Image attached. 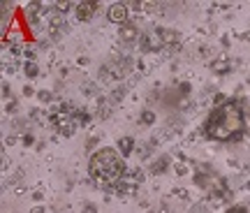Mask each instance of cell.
I'll list each match as a JSON object with an SVG mask.
<instances>
[{
	"label": "cell",
	"instance_id": "3957f363",
	"mask_svg": "<svg viewBox=\"0 0 250 213\" xmlns=\"http://www.w3.org/2000/svg\"><path fill=\"white\" fill-rule=\"evenodd\" d=\"M107 17L111 23H125V19H127V7H125L123 2H114V5L107 9Z\"/></svg>",
	"mask_w": 250,
	"mask_h": 213
},
{
	"label": "cell",
	"instance_id": "9c48e42d",
	"mask_svg": "<svg viewBox=\"0 0 250 213\" xmlns=\"http://www.w3.org/2000/svg\"><path fill=\"white\" fill-rule=\"evenodd\" d=\"M33 213H44V209H33Z\"/></svg>",
	"mask_w": 250,
	"mask_h": 213
},
{
	"label": "cell",
	"instance_id": "ba28073f",
	"mask_svg": "<svg viewBox=\"0 0 250 213\" xmlns=\"http://www.w3.org/2000/svg\"><path fill=\"white\" fill-rule=\"evenodd\" d=\"M227 213H248V211H246L243 206H234V209H229V211H227Z\"/></svg>",
	"mask_w": 250,
	"mask_h": 213
},
{
	"label": "cell",
	"instance_id": "8992f818",
	"mask_svg": "<svg viewBox=\"0 0 250 213\" xmlns=\"http://www.w3.org/2000/svg\"><path fill=\"white\" fill-rule=\"evenodd\" d=\"M118 146H121L123 155H130V151H132V139H130V137H123V139L118 142Z\"/></svg>",
	"mask_w": 250,
	"mask_h": 213
},
{
	"label": "cell",
	"instance_id": "52a82bcc",
	"mask_svg": "<svg viewBox=\"0 0 250 213\" xmlns=\"http://www.w3.org/2000/svg\"><path fill=\"white\" fill-rule=\"evenodd\" d=\"M142 118H144V123H146V125H151L153 121H155V114H151V111H144Z\"/></svg>",
	"mask_w": 250,
	"mask_h": 213
},
{
	"label": "cell",
	"instance_id": "7a4b0ae2",
	"mask_svg": "<svg viewBox=\"0 0 250 213\" xmlns=\"http://www.w3.org/2000/svg\"><path fill=\"white\" fill-rule=\"evenodd\" d=\"M88 171L95 183L111 186V183L121 181V176H123V171H125V162L114 149H98V151L90 155Z\"/></svg>",
	"mask_w": 250,
	"mask_h": 213
},
{
	"label": "cell",
	"instance_id": "6da1fadb",
	"mask_svg": "<svg viewBox=\"0 0 250 213\" xmlns=\"http://www.w3.org/2000/svg\"><path fill=\"white\" fill-rule=\"evenodd\" d=\"M204 132L213 142H236L246 132V114L236 100H227L218 105L206 116Z\"/></svg>",
	"mask_w": 250,
	"mask_h": 213
},
{
	"label": "cell",
	"instance_id": "5b68a950",
	"mask_svg": "<svg viewBox=\"0 0 250 213\" xmlns=\"http://www.w3.org/2000/svg\"><path fill=\"white\" fill-rule=\"evenodd\" d=\"M137 35H139V33H137V28L134 26H123L121 28V40H125V42H134Z\"/></svg>",
	"mask_w": 250,
	"mask_h": 213
},
{
	"label": "cell",
	"instance_id": "277c9868",
	"mask_svg": "<svg viewBox=\"0 0 250 213\" xmlns=\"http://www.w3.org/2000/svg\"><path fill=\"white\" fill-rule=\"evenodd\" d=\"M98 7V2H81L79 7H77V17L81 19V21H88L90 17H93V9Z\"/></svg>",
	"mask_w": 250,
	"mask_h": 213
}]
</instances>
